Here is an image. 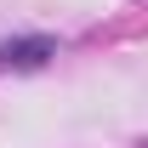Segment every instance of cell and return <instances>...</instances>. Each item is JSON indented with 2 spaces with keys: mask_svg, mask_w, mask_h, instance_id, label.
<instances>
[{
  "mask_svg": "<svg viewBox=\"0 0 148 148\" xmlns=\"http://www.w3.org/2000/svg\"><path fill=\"white\" fill-rule=\"evenodd\" d=\"M51 57V40H17V46H6L0 51V63H17V69H40Z\"/></svg>",
  "mask_w": 148,
  "mask_h": 148,
  "instance_id": "cell-1",
  "label": "cell"
}]
</instances>
